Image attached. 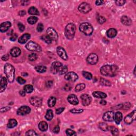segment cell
Masks as SVG:
<instances>
[{"label":"cell","mask_w":136,"mask_h":136,"mask_svg":"<svg viewBox=\"0 0 136 136\" xmlns=\"http://www.w3.org/2000/svg\"><path fill=\"white\" fill-rule=\"evenodd\" d=\"M119 68L115 65H105L100 69V72L102 75L106 77H113L118 74Z\"/></svg>","instance_id":"6da1fadb"},{"label":"cell","mask_w":136,"mask_h":136,"mask_svg":"<svg viewBox=\"0 0 136 136\" xmlns=\"http://www.w3.org/2000/svg\"><path fill=\"white\" fill-rule=\"evenodd\" d=\"M4 71L9 82H14L15 77V69L14 66L10 63H6L4 67Z\"/></svg>","instance_id":"7a4b0ae2"},{"label":"cell","mask_w":136,"mask_h":136,"mask_svg":"<svg viewBox=\"0 0 136 136\" xmlns=\"http://www.w3.org/2000/svg\"><path fill=\"white\" fill-rule=\"evenodd\" d=\"M76 27L74 24L72 23H68L65 28V35L67 38L70 40L73 39L75 35Z\"/></svg>","instance_id":"3957f363"},{"label":"cell","mask_w":136,"mask_h":136,"mask_svg":"<svg viewBox=\"0 0 136 136\" xmlns=\"http://www.w3.org/2000/svg\"><path fill=\"white\" fill-rule=\"evenodd\" d=\"M80 31L86 36H90L93 32V27L91 24L88 23H83L80 25Z\"/></svg>","instance_id":"277c9868"},{"label":"cell","mask_w":136,"mask_h":136,"mask_svg":"<svg viewBox=\"0 0 136 136\" xmlns=\"http://www.w3.org/2000/svg\"><path fill=\"white\" fill-rule=\"evenodd\" d=\"M26 48L32 52H41V46L33 41H30L26 45Z\"/></svg>","instance_id":"5b68a950"},{"label":"cell","mask_w":136,"mask_h":136,"mask_svg":"<svg viewBox=\"0 0 136 136\" xmlns=\"http://www.w3.org/2000/svg\"><path fill=\"white\" fill-rule=\"evenodd\" d=\"M78 10L80 12L83 13V14H87L88 12L91 11V7L89 4L86 2H83L78 6Z\"/></svg>","instance_id":"8992f818"},{"label":"cell","mask_w":136,"mask_h":136,"mask_svg":"<svg viewBox=\"0 0 136 136\" xmlns=\"http://www.w3.org/2000/svg\"><path fill=\"white\" fill-rule=\"evenodd\" d=\"M30 103L32 105L35 107H39L42 104L43 100L42 98L37 96H34V97H32L29 100Z\"/></svg>","instance_id":"52a82bcc"},{"label":"cell","mask_w":136,"mask_h":136,"mask_svg":"<svg viewBox=\"0 0 136 136\" xmlns=\"http://www.w3.org/2000/svg\"><path fill=\"white\" fill-rule=\"evenodd\" d=\"M46 32L48 36L52 39V40L56 41L59 38L58 34L56 32V30H55L54 28H53L52 27L49 28L47 29Z\"/></svg>","instance_id":"ba28073f"},{"label":"cell","mask_w":136,"mask_h":136,"mask_svg":"<svg viewBox=\"0 0 136 136\" xmlns=\"http://www.w3.org/2000/svg\"><path fill=\"white\" fill-rule=\"evenodd\" d=\"M31 112V109L28 106H23L20 107L17 111L18 115H25L28 114Z\"/></svg>","instance_id":"9c48e42d"},{"label":"cell","mask_w":136,"mask_h":136,"mask_svg":"<svg viewBox=\"0 0 136 136\" xmlns=\"http://www.w3.org/2000/svg\"><path fill=\"white\" fill-rule=\"evenodd\" d=\"M98 58L97 54L91 53L89 54L87 58V62L91 65H95L98 62Z\"/></svg>","instance_id":"30bf717a"},{"label":"cell","mask_w":136,"mask_h":136,"mask_svg":"<svg viewBox=\"0 0 136 136\" xmlns=\"http://www.w3.org/2000/svg\"><path fill=\"white\" fill-rule=\"evenodd\" d=\"M64 78L67 80L74 82L78 79V76L74 72H69L65 74Z\"/></svg>","instance_id":"8fae6325"},{"label":"cell","mask_w":136,"mask_h":136,"mask_svg":"<svg viewBox=\"0 0 136 136\" xmlns=\"http://www.w3.org/2000/svg\"><path fill=\"white\" fill-rule=\"evenodd\" d=\"M57 53L59 55V56L62 58L63 60L67 61L68 60V56L67 55V52L65 51V50L63 49L62 47L58 46L56 49Z\"/></svg>","instance_id":"7c38bea8"},{"label":"cell","mask_w":136,"mask_h":136,"mask_svg":"<svg viewBox=\"0 0 136 136\" xmlns=\"http://www.w3.org/2000/svg\"><path fill=\"white\" fill-rule=\"evenodd\" d=\"M114 113L113 111H107L105 112L103 116V119L105 121L112 122L114 120Z\"/></svg>","instance_id":"4fadbf2b"},{"label":"cell","mask_w":136,"mask_h":136,"mask_svg":"<svg viewBox=\"0 0 136 136\" xmlns=\"http://www.w3.org/2000/svg\"><path fill=\"white\" fill-rule=\"evenodd\" d=\"M81 100H82V104L85 106H88L91 102V98L89 95L87 94H82L80 96Z\"/></svg>","instance_id":"5bb4252c"},{"label":"cell","mask_w":136,"mask_h":136,"mask_svg":"<svg viewBox=\"0 0 136 136\" xmlns=\"http://www.w3.org/2000/svg\"><path fill=\"white\" fill-rule=\"evenodd\" d=\"M62 64L60 62H54L52 64L51 67V71L53 74H56L59 72V69L62 66Z\"/></svg>","instance_id":"9a60e30c"},{"label":"cell","mask_w":136,"mask_h":136,"mask_svg":"<svg viewBox=\"0 0 136 136\" xmlns=\"http://www.w3.org/2000/svg\"><path fill=\"white\" fill-rule=\"evenodd\" d=\"M135 114H136V111L135 110L133 111L132 113H131L127 115L124 118V122L126 123L127 124H130L132 123L133 120H134L135 118Z\"/></svg>","instance_id":"2e32d148"},{"label":"cell","mask_w":136,"mask_h":136,"mask_svg":"<svg viewBox=\"0 0 136 136\" xmlns=\"http://www.w3.org/2000/svg\"><path fill=\"white\" fill-rule=\"evenodd\" d=\"M11 23L9 21H6L2 23L1 26H0V31L2 32H7L11 27Z\"/></svg>","instance_id":"e0dca14e"},{"label":"cell","mask_w":136,"mask_h":136,"mask_svg":"<svg viewBox=\"0 0 136 136\" xmlns=\"http://www.w3.org/2000/svg\"><path fill=\"white\" fill-rule=\"evenodd\" d=\"M68 100L72 105H76L78 104L79 103V100L77 97L76 95H73V94H71V95L68 96Z\"/></svg>","instance_id":"ac0fdd59"},{"label":"cell","mask_w":136,"mask_h":136,"mask_svg":"<svg viewBox=\"0 0 136 136\" xmlns=\"http://www.w3.org/2000/svg\"><path fill=\"white\" fill-rule=\"evenodd\" d=\"M8 79L5 77H2L0 82V93L5 91L8 84Z\"/></svg>","instance_id":"d6986e66"},{"label":"cell","mask_w":136,"mask_h":136,"mask_svg":"<svg viewBox=\"0 0 136 136\" xmlns=\"http://www.w3.org/2000/svg\"><path fill=\"white\" fill-rule=\"evenodd\" d=\"M121 21L122 23L126 26H129L132 25V20L128 16H123L121 18Z\"/></svg>","instance_id":"ffe728a7"},{"label":"cell","mask_w":136,"mask_h":136,"mask_svg":"<svg viewBox=\"0 0 136 136\" xmlns=\"http://www.w3.org/2000/svg\"><path fill=\"white\" fill-rule=\"evenodd\" d=\"M30 38V35L28 33L25 34L23 35H22V36L18 39V42L20 44H25L27 42V41L29 40Z\"/></svg>","instance_id":"44dd1931"},{"label":"cell","mask_w":136,"mask_h":136,"mask_svg":"<svg viewBox=\"0 0 136 136\" xmlns=\"http://www.w3.org/2000/svg\"><path fill=\"white\" fill-rule=\"evenodd\" d=\"M123 119L122 113L120 112H117L115 114H114V120L115 121V122L117 124H119L120 122L122 121Z\"/></svg>","instance_id":"7402d4cb"},{"label":"cell","mask_w":136,"mask_h":136,"mask_svg":"<svg viewBox=\"0 0 136 136\" xmlns=\"http://www.w3.org/2000/svg\"><path fill=\"white\" fill-rule=\"evenodd\" d=\"M20 54H21V50L19 47H13L10 51V54L12 56L14 57V58L19 56Z\"/></svg>","instance_id":"603a6c76"},{"label":"cell","mask_w":136,"mask_h":136,"mask_svg":"<svg viewBox=\"0 0 136 136\" xmlns=\"http://www.w3.org/2000/svg\"><path fill=\"white\" fill-rule=\"evenodd\" d=\"M93 95L94 97L97 98H100V99H104L106 98L107 95L105 93L101 91H94L93 93Z\"/></svg>","instance_id":"cb8c5ba5"},{"label":"cell","mask_w":136,"mask_h":136,"mask_svg":"<svg viewBox=\"0 0 136 136\" xmlns=\"http://www.w3.org/2000/svg\"><path fill=\"white\" fill-rule=\"evenodd\" d=\"M107 36L109 38H113L115 37L117 35V30L114 28H110L107 31Z\"/></svg>","instance_id":"d4e9b609"},{"label":"cell","mask_w":136,"mask_h":136,"mask_svg":"<svg viewBox=\"0 0 136 136\" xmlns=\"http://www.w3.org/2000/svg\"><path fill=\"white\" fill-rule=\"evenodd\" d=\"M38 128L41 131L44 132L47 130L48 124L45 121H41L38 124Z\"/></svg>","instance_id":"484cf974"},{"label":"cell","mask_w":136,"mask_h":136,"mask_svg":"<svg viewBox=\"0 0 136 136\" xmlns=\"http://www.w3.org/2000/svg\"><path fill=\"white\" fill-rule=\"evenodd\" d=\"M18 122L17 121V120L14 119H11L9 121L8 123L7 124V127L8 128L11 129L14 128L15 127H16L17 126Z\"/></svg>","instance_id":"4316f807"},{"label":"cell","mask_w":136,"mask_h":136,"mask_svg":"<svg viewBox=\"0 0 136 136\" xmlns=\"http://www.w3.org/2000/svg\"><path fill=\"white\" fill-rule=\"evenodd\" d=\"M109 130L111 131L113 136H118L119 134V130L114 126L109 127Z\"/></svg>","instance_id":"83f0119b"},{"label":"cell","mask_w":136,"mask_h":136,"mask_svg":"<svg viewBox=\"0 0 136 136\" xmlns=\"http://www.w3.org/2000/svg\"><path fill=\"white\" fill-rule=\"evenodd\" d=\"M28 13L32 15H39V12L38 11V10H37V9L36 8L34 7V6H32L30 7L29 10H28Z\"/></svg>","instance_id":"f1b7e54d"},{"label":"cell","mask_w":136,"mask_h":136,"mask_svg":"<svg viewBox=\"0 0 136 136\" xmlns=\"http://www.w3.org/2000/svg\"><path fill=\"white\" fill-rule=\"evenodd\" d=\"M56 99L55 97H51L50 98L49 100H48V105L50 107H54L55 106V105L56 104Z\"/></svg>","instance_id":"f546056e"},{"label":"cell","mask_w":136,"mask_h":136,"mask_svg":"<svg viewBox=\"0 0 136 136\" xmlns=\"http://www.w3.org/2000/svg\"><path fill=\"white\" fill-rule=\"evenodd\" d=\"M53 118V112L52 109H47L46 114L45 115L46 119L48 121H51Z\"/></svg>","instance_id":"4dcf8cb0"},{"label":"cell","mask_w":136,"mask_h":136,"mask_svg":"<svg viewBox=\"0 0 136 136\" xmlns=\"http://www.w3.org/2000/svg\"><path fill=\"white\" fill-rule=\"evenodd\" d=\"M23 90L26 93H32L34 91V87L31 85H27L24 86Z\"/></svg>","instance_id":"1f68e13d"},{"label":"cell","mask_w":136,"mask_h":136,"mask_svg":"<svg viewBox=\"0 0 136 136\" xmlns=\"http://www.w3.org/2000/svg\"><path fill=\"white\" fill-rule=\"evenodd\" d=\"M35 70L37 72L39 73H44L46 71V67L44 65H39V66L35 67Z\"/></svg>","instance_id":"d6a6232c"},{"label":"cell","mask_w":136,"mask_h":136,"mask_svg":"<svg viewBox=\"0 0 136 136\" xmlns=\"http://www.w3.org/2000/svg\"><path fill=\"white\" fill-rule=\"evenodd\" d=\"M68 71V68L67 66L62 65V66L60 68V69H59L58 72L60 75H62V74L66 73Z\"/></svg>","instance_id":"836d02e7"},{"label":"cell","mask_w":136,"mask_h":136,"mask_svg":"<svg viewBox=\"0 0 136 136\" xmlns=\"http://www.w3.org/2000/svg\"><path fill=\"white\" fill-rule=\"evenodd\" d=\"M37 21H38V18L34 16L30 17L27 19L28 23L30 25H34V24L37 23Z\"/></svg>","instance_id":"e575fe53"},{"label":"cell","mask_w":136,"mask_h":136,"mask_svg":"<svg viewBox=\"0 0 136 136\" xmlns=\"http://www.w3.org/2000/svg\"><path fill=\"white\" fill-rule=\"evenodd\" d=\"M86 88V85L84 83H82V84H79L76 86L75 88V91L77 92H79L80 91H82Z\"/></svg>","instance_id":"d590c367"},{"label":"cell","mask_w":136,"mask_h":136,"mask_svg":"<svg viewBox=\"0 0 136 136\" xmlns=\"http://www.w3.org/2000/svg\"><path fill=\"white\" fill-rule=\"evenodd\" d=\"M98 127L100 129H101L102 130L104 131H107L109 130V126L106 123L104 122H101L98 125Z\"/></svg>","instance_id":"8d00e7d4"},{"label":"cell","mask_w":136,"mask_h":136,"mask_svg":"<svg viewBox=\"0 0 136 136\" xmlns=\"http://www.w3.org/2000/svg\"><path fill=\"white\" fill-rule=\"evenodd\" d=\"M100 83L101 85L105 86H111V82L109 80L105 79L104 78H101L100 79Z\"/></svg>","instance_id":"74e56055"},{"label":"cell","mask_w":136,"mask_h":136,"mask_svg":"<svg viewBox=\"0 0 136 136\" xmlns=\"http://www.w3.org/2000/svg\"><path fill=\"white\" fill-rule=\"evenodd\" d=\"M41 39L46 43L50 44L52 43V39L48 35H43L41 37Z\"/></svg>","instance_id":"f35d334b"},{"label":"cell","mask_w":136,"mask_h":136,"mask_svg":"<svg viewBox=\"0 0 136 136\" xmlns=\"http://www.w3.org/2000/svg\"><path fill=\"white\" fill-rule=\"evenodd\" d=\"M82 75L86 79H87L88 80H91V79L93 78V75L89 72L83 71Z\"/></svg>","instance_id":"ab89813d"},{"label":"cell","mask_w":136,"mask_h":136,"mask_svg":"<svg viewBox=\"0 0 136 136\" xmlns=\"http://www.w3.org/2000/svg\"><path fill=\"white\" fill-rule=\"evenodd\" d=\"M131 105L129 102H126L124 103L123 104H122V109H124V110H128V109H130L131 107Z\"/></svg>","instance_id":"60d3db41"},{"label":"cell","mask_w":136,"mask_h":136,"mask_svg":"<svg viewBox=\"0 0 136 136\" xmlns=\"http://www.w3.org/2000/svg\"><path fill=\"white\" fill-rule=\"evenodd\" d=\"M65 132H66V134L67 136H76L77 135V133L75 132V131L71 130V129H67Z\"/></svg>","instance_id":"b9f144b4"},{"label":"cell","mask_w":136,"mask_h":136,"mask_svg":"<svg viewBox=\"0 0 136 136\" xmlns=\"http://www.w3.org/2000/svg\"><path fill=\"white\" fill-rule=\"evenodd\" d=\"M37 58V55L36 53H32L30 54L29 56H28V59L30 61H35Z\"/></svg>","instance_id":"7bdbcfd3"},{"label":"cell","mask_w":136,"mask_h":136,"mask_svg":"<svg viewBox=\"0 0 136 136\" xmlns=\"http://www.w3.org/2000/svg\"><path fill=\"white\" fill-rule=\"evenodd\" d=\"M84 111V109H73L70 110V112L74 114H79L82 113Z\"/></svg>","instance_id":"ee69618b"},{"label":"cell","mask_w":136,"mask_h":136,"mask_svg":"<svg viewBox=\"0 0 136 136\" xmlns=\"http://www.w3.org/2000/svg\"><path fill=\"white\" fill-rule=\"evenodd\" d=\"M97 21L98 23L100 24H103L106 21V19H105L104 17L100 16L98 17Z\"/></svg>","instance_id":"f6af8a7d"},{"label":"cell","mask_w":136,"mask_h":136,"mask_svg":"<svg viewBox=\"0 0 136 136\" xmlns=\"http://www.w3.org/2000/svg\"><path fill=\"white\" fill-rule=\"evenodd\" d=\"M26 136H37V133L35 132L34 130H30L28 131L26 133Z\"/></svg>","instance_id":"bcb514c9"},{"label":"cell","mask_w":136,"mask_h":136,"mask_svg":"<svg viewBox=\"0 0 136 136\" xmlns=\"http://www.w3.org/2000/svg\"><path fill=\"white\" fill-rule=\"evenodd\" d=\"M17 80L20 84H21V85L25 84L26 82V81L23 78L21 77H18L17 79Z\"/></svg>","instance_id":"7dc6e473"},{"label":"cell","mask_w":136,"mask_h":136,"mask_svg":"<svg viewBox=\"0 0 136 136\" xmlns=\"http://www.w3.org/2000/svg\"><path fill=\"white\" fill-rule=\"evenodd\" d=\"M126 2V1L124 0H118V1H115V3L118 6H122L124 5Z\"/></svg>","instance_id":"c3c4849f"},{"label":"cell","mask_w":136,"mask_h":136,"mask_svg":"<svg viewBox=\"0 0 136 136\" xmlns=\"http://www.w3.org/2000/svg\"><path fill=\"white\" fill-rule=\"evenodd\" d=\"M37 30L38 32H41L43 31L44 30V25L43 24L41 23H39L38 25H37Z\"/></svg>","instance_id":"681fc988"},{"label":"cell","mask_w":136,"mask_h":136,"mask_svg":"<svg viewBox=\"0 0 136 136\" xmlns=\"http://www.w3.org/2000/svg\"><path fill=\"white\" fill-rule=\"evenodd\" d=\"M18 26V28H19V29L20 30V32H23L24 31V30H25V26H24L23 24L21 23H19Z\"/></svg>","instance_id":"f907efd6"},{"label":"cell","mask_w":136,"mask_h":136,"mask_svg":"<svg viewBox=\"0 0 136 136\" xmlns=\"http://www.w3.org/2000/svg\"><path fill=\"white\" fill-rule=\"evenodd\" d=\"M10 109H11V107H9V106H6V107H2V108H1V113L6 112L9 111Z\"/></svg>","instance_id":"816d5d0a"},{"label":"cell","mask_w":136,"mask_h":136,"mask_svg":"<svg viewBox=\"0 0 136 136\" xmlns=\"http://www.w3.org/2000/svg\"><path fill=\"white\" fill-rule=\"evenodd\" d=\"M64 109V107H60V108L56 109V113L57 114H60L61 113L63 112Z\"/></svg>","instance_id":"f5cc1de1"},{"label":"cell","mask_w":136,"mask_h":136,"mask_svg":"<svg viewBox=\"0 0 136 136\" xmlns=\"http://www.w3.org/2000/svg\"><path fill=\"white\" fill-rule=\"evenodd\" d=\"M53 85V82L52 80H48L46 82V87L47 88L51 87Z\"/></svg>","instance_id":"db71d44e"},{"label":"cell","mask_w":136,"mask_h":136,"mask_svg":"<svg viewBox=\"0 0 136 136\" xmlns=\"http://www.w3.org/2000/svg\"><path fill=\"white\" fill-rule=\"evenodd\" d=\"M17 37H18V35L14 33L11 35V36L10 37V41H15L17 39Z\"/></svg>","instance_id":"11a10c76"},{"label":"cell","mask_w":136,"mask_h":136,"mask_svg":"<svg viewBox=\"0 0 136 136\" xmlns=\"http://www.w3.org/2000/svg\"><path fill=\"white\" fill-rule=\"evenodd\" d=\"M64 90L66 91H70L72 87L70 84H66L64 87Z\"/></svg>","instance_id":"9f6ffc18"},{"label":"cell","mask_w":136,"mask_h":136,"mask_svg":"<svg viewBox=\"0 0 136 136\" xmlns=\"http://www.w3.org/2000/svg\"><path fill=\"white\" fill-rule=\"evenodd\" d=\"M60 127H59V126H56L54 127V128L53 129V131L54 133H59V131H60Z\"/></svg>","instance_id":"6f0895ef"},{"label":"cell","mask_w":136,"mask_h":136,"mask_svg":"<svg viewBox=\"0 0 136 136\" xmlns=\"http://www.w3.org/2000/svg\"><path fill=\"white\" fill-rule=\"evenodd\" d=\"M1 59L3 61H7L8 60H9V55L8 54L4 55L2 57Z\"/></svg>","instance_id":"680465c9"},{"label":"cell","mask_w":136,"mask_h":136,"mask_svg":"<svg viewBox=\"0 0 136 136\" xmlns=\"http://www.w3.org/2000/svg\"><path fill=\"white\" fill-rule=\"evenodd\" d=\"M95 3L97 5H100L104 3V1H102V0H97V1H96Z\"/></svg>","instance_id":"91938a15"},{"label":"cell","mask_w":136,"mask_h":136,"mask_svg":"<svg viewBox=\"0 0 136 136\" xmlns=\"http://www.w3.org/2000/svg\"><path fill=\"white\" fill-rule=\"evenodd\" d=\"M26 14V12L25 10H21L19 12V15L20 16H24Z\"/></svg>","instance_id":"94428289"},{"label":"cell","mask_w":136,"mask_h":136,"mask_svg":"<svg viewBox=\"0 0 136 136\" xmlns=\"http://www.w3.org/2000/svg\"><path fill=\"white\" fill-rule=\"evenodd\" d=\"M26 92L25 91H24V90H22V91H20L19 92L20 95L22 96H26Z\"/></svg>","instance_id":"6125c7cd"},{"label":"cell","mask_w":136,"mask_h":136,"mask_svg":"<svg viewBox=\"0 0 136 136\" xmlns=\"http://www.w3.org/2000/svg\"><path fill=\"white\" fill-rule=\"evenodd\" d=\"M100 104L102 105H105L107 104V102L106 101V100H102L100 101Z\"/></svg>","instance_id":"be15d7a7"},{"label":"cell","mask_w":136,"mask_h":136,"mask_svg":"<svg viewBox=\"0 0 136 136\" xmlns=\"http://www.w3.org/2000/svg\"><path fill=\"white\" fill-rule=\"evenodd\" d=\"M23 74V76H24V77H26V76H27L28 75V73H26V72H25V73H23V74Z\"/></svg>","instance_id":"e7e4bbea"},{"label":"cell","mask_w":136,"mask_h":136,"mask_svg":"<svg viewBox=\"0 0 136 136\" xmlns=\"http://www.w3.org/2000/svg\"><path fill=\"white\" fill-rule=\"evenodd\" d=\"M134 72H133V73H134V74H135V69H134V71H133Z\"/></svg>","instance_id":"03108f58"}]
</instances>
